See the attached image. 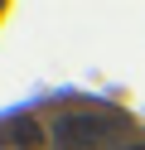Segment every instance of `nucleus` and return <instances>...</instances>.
<instances>
[{"label":"nucleus","mask_w":145,"mask_h":150,"mask_svg":"<svg viewBox=\"0 0 145 150\" xmlns=\"http://www.w3.org/2000/svg\"><path fill=\"white\" fill-rule=\"evenodd\" d=\"M116 126H121L116 111H106V116H97V111H68V116L53 121V140L63 150H102Z\"/></svg>","instance_id":"nucleus-1"},{"label":"nucleus","mask_w":145,"mask_h":150,"mask_svg":"<svg viewBox=\"0 0 145 150\" xmlns=\"http://www.w3.org/2000/svg\"><path fill=\"white\" fill-rule=\"evenodd\" d=\"M0 136H5L10 150H39V136H44V131H39L34 116H15V121H5V126H0Z\"/></svg>","instance_id":"nucleus-2"},{"label":"nucleus","mask_w":145,"mask_h":150,"mask_svg":"<svg viewBox=\"0 0 145 150\" xmlns=\"http://www.w3.org/2000/svg\"><path fill=\"white\" fill-rule=\"evenodd\" d=\"M131 150H145V145H131Z\"/></svg>","instance_id":"nucleus-3"}]
</instances>
